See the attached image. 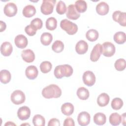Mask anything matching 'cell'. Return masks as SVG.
Listing matches in <instances>:
<instances>
[{"label": "cell", "mask_w": 126, "mask_h": 126, "mask_svg": "<svg viewBox=\"0 0 126 126\" xmlns=\"http://www.w3.org/2000/svg\"><path fill=\"white\" fill-rule=\"evenodd\" d=\"M42 96L45 98H58L62 95V90L55 84H51L44 88L42 91Z\"/></svg>", "instance_id": "6da1fadb"}, {"label": "cell", "mask_w": 126, "mask_h": 126, "mask_svg": "<svg viewBox=\"0 0 126 126\" xmlns=\"http://www.w3.org/2000/svg\"><path fill=\"white\" fill-rule=\"evenodd\" d=\"M73 68L69 64L57 65L54 69V75L57 79H61L63 77H69L73 73Z\"/></svg>", "instance_id": "7a4b0ae2"}, {"label": "cell", "mask_w": 126, "mask_h": 126, "mask_svg": "<svg viewBox=\"0 0 126 126\" xmlns=\"http://www.w3.org/2000/svg\"><path fill=\"white\" fill-rule=\"evenodd\" d=\"M60 27L62 29L65 31L69 35L74 34L78 31L77 25L66 19H63L61 21Z\"/></svg>", "instance_id": "3957f363"}, {"label": "cell", "mask_w": 126, "mask_h": 126, "mask_svg": "<svg viewBox=\"0 0 126 126\" xmlns=\"http://www.w3.org/2000/svg\"><path fill=\"white\" fill-rule=\"evenodd\" d=\"M56 2V0H43L40 7L41 13L46 15L51 14Z\"/></svg>", "instance_id": "277c9868"}, {"label": "cell", "mask_w": 126, "mask_h": 126, "mask_svg": "<svg viewBox=\"0 0 126 126\" xmlns=\"http://www.w3.org/2000/svg\"><path fill=\"white\" fill-rule=\"evenodd\" d=\"M10 98L13 103L19 105L25 102L26 97L24 93L21 90H16L11 94Z\"/></svg>", "instance_id": "5b68a950"}, {"label": "cell", "mask_w": 126, "mask_h": 126, "mask_svg": "<svg viewBox=\"0 0 126 126\" xmlns=\"http://www.w3.org/2000/svg\"><path fill=\"white\" fill-rule=\"evenodd\" d=\"M102 54L105 57H110L114 55L115 53V47L110 42H105L101 45Z\"/></svg>", "instance_id": "8992f818"}, {"label": "cell", "mask_w": 126, "mask_h": 126, "mask_svg": "<svg viewBox=\"0 0 126 126\" xmlns=\"http://www.w3.org/2000/svg\"><path fill=\"white\" fill-rule=\"evenodd\" d=\"M83 81L86 85L90 87L92 86L95 82V76L92 71H86L83 75Z\"/></svg>", "instance_id": "52a82bcc"}, {"label": "cell", "mask_w": 126, "mask_h": 126, "mask_svg": "<svg viewBox=\"0 0 126 126\" xmlns=\"http://www.w3.org/2000/svg\"><path fill=\"white\" fill-rule=\"evenodd\" d=\"M113 19L118 22L121 26H126V13L121 11L117 10L113 12L112 14Z\"/></svg>", "instance_id": "ba28073f"}, {"label": "cell", "mask_w": 126, "mask_h": 126, "mask_svg": "<svg viewBox=\"0 0 126 126\" xmlns=\"http://www.w3.org/2000/svg\"><path fill=\"white\" fill-rule=\"evenodd\" d=\"M4 14L9 17L14 16L17 12V7L13 2H9L5 4L3 8Z\"/></svg>", "instance_id": "9c48e42d"}, {"label": "cell", "mask_w": 126, "mask_h": 126, "mask_svg": "<svg viewBox=\"0 0 126 126\" xmlns=\"http://www.w3.org/2000/svg\"><path fill=\"white\" fill-rule=\"evenodd\" d=\"M91 120V116L89 113L86 111L80 112L77 117V121L79 125L86 126L89 124Z\"/></svg>", "instance_id": "30bf717a"}, {"label": "cell", "mask_w": 126, "mask_h": 126, "mask_svg": "<svg viewBox=\"0 0 126 126\" xmlns=\"http://www.w3.org/2000/svg\"><path fill=\"white\" fill-rule=\"evenodd\" d=\"M101 45L100 44H96L93 48L90 55V59L92 62H95L98 60L102 54Z\"/></svg>", "instance_id": "8fae6325"}, {"label": "cell", "mask_w": 126, "mask_h": 126, "mask_svg": "<svg viewBox=\"0 0 126 126\" xmlns=\"http://www.w3.org/2000/svg\"><path fill=\"white\" fill-rule=\"evenodd\" d=\"M31 115L30 109L26 106L20 107L17 111V116L21 120L24 121L28 119Z\"/></svg>", "instance_id": "7c38bea8"}, {"label": "cell", "mask_w": 126, "mask_h": 126, "mask_svg": "<svg viewBox=\"0 0 126 126\" xmlns=\"http://www.w3.org/2000/svg\"><path fill=\"white\" fill-rule=\"evenodd\" d=\"M66 15L67 18L73 20H77L80 16V14L77 12L75 5L73 4H70L68 5Z\"/></svg>", "instance_id": "4fadbf2b"}, {"label": "cell", "mask_w": 126, "mask_h": 126, "mask_svg": "<svg viewBox=\"0 0 126 126\" xmlns=\"http://www.w3.org/2000/svg\"><path fill=\"white\" fill-rule=\"evenodd\" d=\"M14 42L18 48L23 49L27 46L28 41L27 38L25 35L23 34H19L15 37Z\"/></svg>", "instance_id": "5bb4252c"}, {"label": "cell", "mask_w": 126, "mask_h": 126, "mask_svg": "<svg viewBox=\"0 0 126 126\" xmlns=\"http://www.w3.org/2000/svg\"><path fill=\"white\" fill-rule=\"evenodd\" d=\"M38 71L37 68L34 65H30L28 66L25 70L26 77L30 80L35 79L38 75Z\"/></svg>", "instance_id": "9a60e30c"}, {"label": "cell", "mask_w": 126, "mask_h": 126, "mask_svg": "<svg viewBox=\"0 0 126 126\" xmlns=\"http://www.w3.org/2000/svg\"><path fill=\"white\" fill-rule=\"evenodd\" d=\"M21 56L23 60L28 63L33 62L35 59L34 53L31 49H26L22 51Z\"/></svg>", "instance_id": "2e32d148"}, {"label": "cell", "mask_w": 126, "mask_h": 126, "mask_svg": "<svg viewBox=\"0 0 126 126\" xmlns=\"http://www.w3.org/2000/svg\"><path fill=\"white\" fill-rule=\"evenodd\" d=\"M13 51V47L11 44L8 41L4 42L0 46L1 54L7 57L11 55Z\"/></svg>", "instance_id": "e0dca14e"}, {"label": "cell", "mask_w": 126, "mask_h": 126, "mask_svg": "<svg viewBox=\"0 0 126 126\" xmlns=\"http://www.w3.org/2000/svg\"><path fill=\"white\" fill-rule=\"evenodd\" d=\"M88 49V44L84 40L79 41L76 44L75 51L80 55L85 54Z\"/></svg>", "instance_id": "ac0fdd59"}, {"label": "cell", "mask_w": 126, "mask_h": 126, "mask_svg": "<svg viewBox=\"0 0 126 126\" xmlns=\"http://www.w3.org/2000/svg\"><path fill=\"white\" fill-rule=\"evenodd\" d=\"M109 10V5L104 1H101L97 4L96 6V11L100 15H105L107 14Z\"/></svg>", "instance_id": "d6986e66"}, {"label": "cell", "mask_w": 126, "mask_h": 126, "mask_svg": "<svg viewBox=\"0 0 126 126\" xmlns=\"http://www.w3.org/2000/svg\"><path fill=\"white\" fill-rule=\"evenodd\" d=\"M110 97L108 94L106 93H101L97 97V103L100 107H104L106 106L109 102Z\"/></svg>", "instance_id": "ffe728a7"}, {"label": "cell", "mask_w": 126, "mask_h": 126, "mask_svg": "<svg viewBox=\"0 0 126 126\" xmlns=\"http://www.w3.org/2000/svg\"><path fill=\"white\" fill-rule=\"evenodd\" d=\"M22 13L25 17L30 18L32 17L35 14L36 9L33 5L29 4L24 7Z\"/></svg>", "instance_id": "44dd1931"}, {"label": "cell", "mask_w": 126, "mask_h": 126, "mask_svg": "<svg viewBox=\"0 0 126 126\" xmlns=\"http://www.w3.org/2000/svg\"><path fill=\"white\" fill-rule=\"evenodd\" d=\"M61 111L64 115L70 116L74 112V106L71 103H65L62 105Z\"/></svg>", "instance_id": "7402d4cb"}, {"label": "cell", "mask_w": 126, "mask_h": 126, "mask_svg": "<svg viewBox=\"0 0 126 126\" xmlns=\"http://www.w3.org/2000/svg\"><path fill=\"white\" fill-rule=\"evenodd\" d=\"M94 123L97 125H103L106 122V116L102 113H97L94 116Z\"/></svg>", "instance_id": "603a6c76"}, {"label": "cell", "mask_w": 126, "mask_h": 126, "mask_svg": "<svg viewBox=\"0 0 126 126\" xmlns=\"http://www.w3.org/2000/svg\"><path fill=\"white\" fill-rule=\"evenodd\" d=\"M11 79V75L9 71L3 69L0 72V80L1 83L5 84L10 82Z\"/></svg>", "instance_id": "cb8c5ba5"}, {"label": "cell", "mask_w": 126, "mask_h": 126, "mask_svg": "<svg viewBox=\"0 0 126 126\" xmlns=\"http://www.w3.org/2000/svg\"><path fill=\"white\" fill-rule=\"evenodd\" d=\"M77 95L79 99L86 100L89 98L90 94L88 89L84 87H80L77 89Z\"/></svg>", "instance_id": "d4e9b609"}, {"label": "cell", "mask_w": 126, "mask_h": 126, "mask_svg": "<svg viewBox=\"0 0 126 126\" xmlns=\"http://www.w3.org/2000/svg\"><path fill=\"white\" fill-rule=\"evenodd\" d=\"M53 40V36L49 32L43 33L40 37L41 43L45 46H48L50 44Z\"/></svg>", "instance_id": "484cf974"}, {"label": "cell", "mask_w": 126, "mask_h": 126, "mask_svg": "<svg viewBox=\"0 0 126 126\" xmlns=\"http://www.w3.org/2000/svg\"><path fill=\"white\" fill-rule=\"evenodd\" d=\"M75 7L78 13H83L87 9V4L85 0H78L75 2Z\"/></svg>", "instance_id": "4316f807"}, {"label": "cell", "mask_w": 126, "mask_h": 126, "mask_svg": "<svg viewBox=\"0 0 126 126\" xmlns=\"http://www.w3.org/2000/svg\"><path fill=\"white\" fill-rule=\"evenodd\" d=\"M114 40L119 44H124L126 42V33L123 32H118L115 33L113 36Z\"/></svg>", "instance_id": "83f0119b"}, {"label": "cell", "mask_w": 126, "mask_h": 126, "mask_svg": "<svg viewBox=\"0 0 126 126\" xmlns=\"http://www.w3.org/2000/svg\"><path fill=\"white\" fill-rule=\"evenodd\" d=\"M99 36L98 32L94 29H91L88 31L86 33L87 39L92 42L94 41L97 39Z\"/></svg>", "instance_id": "f1b7e54d"}, {"label": "cell", "mask_w": 126, "mask_h": 126, "mask_svg": "<svg viewBox=\"0 0 126 126\" xmlns=\"http://www.w3.org/2000/svg\"><path fill=\"white\" fill-rule=\"evenodd\" d=\"M109 122L112 126H118L121 123V116L117 113H112L109 117Z\"/></svg>", "instance_id": "f546056e"}, {"label": "cell", "mask_w": 126, "mask_h": 126, "mask_svg": "<svg viewBox=\"0 0 126 126\" xmlns=\"http://www.w3.org/2000/svg\"><path fill=\"white\" fill-rule=\"evenodd\" d=\"M46 28L50 31H53L57 26V21L54 17H50L46 21Z\"/></svg>", "instance_id": "4dcf8cb0"}, {"label": "cell", "mask_w": 126, "mask_h": 126, "mask_svg": "<svg viewBox=\"0 0 126 126\" xmlns=\"http://www.w3.org/2000/svg\"><path fill=\"white\" fill-rule=\"evenodd\" d=\"M32 123L35 126H44L45 120L42 116L37 114L33 117Z\"/></svg>", "instance_id": "1f68e13d"}, {"label": "cell", "mask_w": 126, "mask_h": 126, "mask_svg": "<svg viewBox=\"0 0 126 126\" xmlns=\"http://www.w3.org/2000/svg\"><path fill=\"white\" fill-rule=\"evenodd\" d=\"M64 49V44L60 40L55 41L52 45V49L56 53H61Z\"/></svg>", "instance_id": "d6a6232c"}, {"label": "cell", "mask_w": 126, "mask_h": 126, "mask_svg": "<svg viewBox=\"0 0 126 126\" xmlns=\"http://www.w3.org/2000/svg\"><path fill=\"white\" fill-rule=\"evenodd\" d=\"M52 67V65L49 61H44L42 62L40 65V70L43 73H47L50 71Z\"/></svg>", "instance_id": "836d02e7"}, {"label": "cell", "mask_w": 126, "mask_h": 126, "mask_svg": "<svg viewBox=\"0 0 126 126\" xmlns=\"http://www.w3.org/2000/svg\"><path fill=\"white\" fill-rule=\"evenodd\" d=\"M111 105L112 108L113 109L116 110H119L122 107L123 105V101L121 98L116 97L113 99Z\"/></svg>", "instance_id": "e575fe53"}, {"label": "cell", "mask_w": 126, "mask_h": 126, "mask_svg": "<svg viewBox=\"0 0 126 126\" xmlns=\"http://www.w3.org/2000/svg\"><path fill=\"white\" fill-rule=\"evenodd\" d=\"M126 66V62L124 59H119L115 63V67L116 70L119 71L124 70Z\"/></svg>", "instance_id": "d590c367"}, {"label": "cell", "mask_w": 126, "mask_h": 126, "mask_svg": "<svg viewBox=\"0 0 126 126\" xmlns=\"http://www.w3.org/2000/svg\"><path fill=\"white\" fill-rule=\"evenodd\" d=\"M56 11L60 15L63 14L66 12V6L63 1L60 0L58 2L56 6Z\"/></svg>", "instance_id": "8d00e7d4"}, {"label": "cell", "mask_w": 126, "mask_h": 126, "mask_svg": "<svg viewBox=\"0 0 126 126\" xmlns=\"http://www.w3.org/2000/svg\"><path fill=\"white\" fill-rule=\"evenodd\" d=\"M37 30L32 25L27 26L25 28V31L26 33L29 36H33L36 34V31Z\"/></svg>", "instance_id": "74e56055"}, {"label": "cell", "mask_w": 126, "mask_h": 126, "mask_svg": "<svg viewBox=\"0 0 126 126\" xmlns=\"http://www.w3.org/2000/svg\"><path fill=\"white\" fill-rule=\"evenodd\" d=\"M31 25H32L37 30H39V29H41L42 27L43 22L40 19L38 18H36L33 19L31 21Z\"/></svg>", "instance_id": "f35d334b"}, {"label": "cell", "mask_w": 126, "mask_h": 126, "mask_svg": "<svg viewBox=\"0 0 126 126\" xmlns=\"http://www.w3.org/2000/svg\"><path fill=\"white\" fill-rule=\"evenodd\" d=\"M60 125V121L56 118L51 119L48 124V126H59Z\"/></svg>", "instance_id": "ab89813d"}, {"label": "cell", "mask_w": 126, "mask_h": 126, "mask_svg": "<svg viewBox=\"0 0 126 126\" xmlns=\"http://www.w3.org/2000/svg\"><path fill=\"white\" fill-rule=\"evenodd\" d=\"M63 126H74L75 123L74 120L71 118H67L65 119L63 122Z\"/></svg>", "instance_id": "60d3db41"}, {"label": "cell", "mask_w": 126, "mask_h": 126, "mask_svg": "<svg viewBox=\"0 0 126 126\" xmlns=\"http://www.w3.org/2000/svg\"><path fill=\"white\" fill-rule=\"evenodd\" d=\"M0 32H3V31H4L6 29V24L5 23L2 21H0Z\"/></svg>", "instance_id": "b9f144b4"}, {"label": "cell", "mask_w": 126, "mask_h": 126, "mask_svg": "<svg viewBox=\"0 0 126 126\" xmlns=\"http://www.w3.org/2000/svg\"><path fill=\"white\" fill-rule=\"evenodd\" d=\"M126 113H124L122 114V115L121 116V122L122 123L123 125L124 126H125V123H126Z\"/></svg>", "instance_id": "7bdbcfd3"}, {"label": "cell", "mask_w": 126, "mask_h": 126, "mask_svg": "<svg viewBox=\"0 0 126 126\" xmlns=\"http://www.w3.org/2000/svg\"><path fill=\"white\" fill-rule=\"evenodd\" d=\"M12 125H13V126H16V125L14 124V123H12V122H7L6 124H5V125H4V126H12Z\"/></svg>", "instance_id": "ee69618b"}]
</instances>
